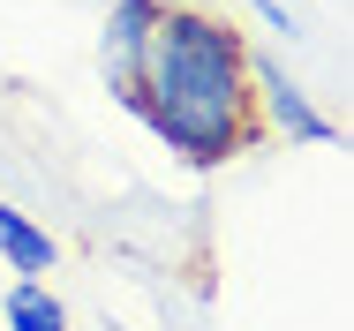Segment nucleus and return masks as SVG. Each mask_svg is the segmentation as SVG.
<instances>
[{
  "instance_id": "1",
  "label": "nucleus",
  "mask_w": 354,
  "mask_h": 331,
  "mask_svg": "<svg viewBox=\"0 0 354 331\" xmlns=\"http://www.w3.org/2000/svg\"><path fill=\"white\" fill-rule=\"evenodd\" d=\"M121 106L189 166H226L264 135L249 91V38L218 8H158L136 91Z\"/></svg>"
},
{
  "instance_id": "2",
  "label": "nucleus",
  "mask_w": 354,
  "mask_h": 331,
  "mask_svg": "<svg viewBox=\"0 0 354 331\" xmlns=\"http://www.w3.org/2000/svg\"><path fill=\"white\" fill-rule=\"evenodd\" d=\"M249 91H257V121H264L272 135L309 143V151H332V143H339L332 113H317V98H309L279 61H257V53H249Z\"/></svg>"
},
{
  "instance_id": "3",
  "label": "nucleus",
  "mask_w": 354,
  "mask_h": 331,
  "mask_svg": "<svg viewBox=\"0 0 354 331\" xmlns=\"http://www.w3.org/2000/svg\"><path fill=\"white\" fill-rule=\"evenodd\" d=\"M158 8H166V0H106V23H98V68H106V91H113V98L136 91V68H143L151 30H158Z\"/></svg>"
},
{
  "instance_id": "4",
  "label": "nucleus",
  "mask_w": 354,
  "mask_h": 331,
  "mask_svg": "<svg viewBox=\"0 0 354 331\" xmlns=\"http://www.w3.org/2000/svg\"><path fill=\"white\" fill-rule=\"evenodd\" d=\"M0 256H8V271H23V278H46V271L61 264L53 234H46L38 218H23L15 203H0Z\"/></svg>"
},
{
  "instance_id": "5",
  "label": "nucleus",
  "mask_w": 354,
  "mask_h": 331,
  "mask_svg": "<svg viewBox=\"0 0 354 331\" xmlns=\"http://www.w3.org/2000/svg\"><path fill=\"white\" fill-rule=\"evenodd\" d=\"M0 316H8V331H68V309L46 294V278H15Z\"/></svg>"
},
{
  "instance_id": "6",
  "label": "nucleus",
  "mask_w": 354,
  "mask_h": 331,
  "mask_svg": "<svg viewBox=\"0 0 354 331\" xmlns=\"http://www.w3.org/2000/svg\"><path fill=\"white\" fill-rule=\"evenodd\" d=\"M249 8H257V15H264L279 38H301V23H294V8H286V0H249Z\"/></svg>"
}]
</instances>
